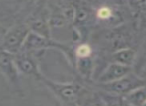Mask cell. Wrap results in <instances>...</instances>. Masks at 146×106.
Wrapping results in <instances>:
<instances>
[{
	"label": "cell",
	"mask_w": 146,
	"mask_h": 106,
	"mask_svg": "<svg viewBox=\"0 0 146 106\" xmlns=\"http://www.w3.org/2000/svg\"><path fill=\"white\" fill-rule=\"evenodd\" d=\"M69 2L74 9L73 29L75 30L77 36L84 42L89 33V28H91L94 21H96L94 9L92 8L91 3L85 0H69Z\"/></svg>",
	"instance_id": "6da1fadb"
},
{
	"label": "cell",
	"mask_w": 146,
	"mask_h": 106,
	"mask_svg": "<svg viewBox=\"0 0 146 106\" xmlns=\"http://www.w3.org/2000/svg\"><path fill=\"white\" fill-rule=\"evenodd\" d=\"M40 81L45 84L47 88L60 100L65 106H71L77 104L79 98L85 91L87 87L75 82H69V83H61V82L53 81L51 79L46 78L44 75L41 78Z\"/></svg>",
	"instance_id": "7a4b0ae2"
},
{
	"label": "cell",
	"mask_w": 146,
	"mask_h": 106,
	"mask_svg": "<svg viewBox=\"0 0 146 106\" xmlns=\"http://www.w3.org/2000/svg\"><path fill=\"white\" fill-rule=\"evenodd\" d=\"M92 88H95L97 91L103 93L111 94V95L124 96L135 88L146 84V80L143 79L141 76L134 74L133 72L128 74L127 76L118 79L116 81L108 82V83H96L94 82Z\"/></svg>",
	"instance_id": "3957f363"
},
{
	"label": "cell",
	"mask_w": 146,
	"mask_h": 106,
	"mask_svg": "<svg viewBox=\"0 0 146 106\" xmlns=\"http://www.w3.org/2000/svg\"><path fill=\"white\" fill-rule=\"evenodd\" d=\"M29 32H30V29L28 28L26 23H19V24L13 25L3 35L0 45L6 51L15 55L21 51Z\"/></svg>",
	"instance_id": "277c9868"
},
{
	"label": "cell",
	"mask_w": 146,
	"mask_h": 106,
	"mask_svg": "<svg viewBox=\"0 0 146 106\" xmlns=\"http://www.w3.org/2000/svg\"><path fill=\"white\" fill-rule=\"evenodd\" d=\"M0 73L18 93H22L20 73L15 63L14 54L5 50L0 45Z\"/></svg>",
	"instance_id": "5b68a950"
},
{
	"label": "cell",
	"mask_w": 146,
	"mask_h": 106,
	"mask_svg": "<svg viewBox=\"0 0 146 106\" xmlns=\"http://www.w3.org/2000/svg\"><path fill=\"white\" fill-rule=\"evenodd\" d=\"M25 23L31 32L47 38H52L49 24V10L45 7L37 8L34 12L29 15Z\"/></svg>",
	"instance_id": "8992f818"
},
{
	"label": "cell",
	"mask_w": 146,
	"mask_h": 106,
	"mask_svg": "<svg viewBox=\"0 0 146 106\" xmlns=\"http://www.w3.org/2000/svg\"><path fill=\"white\" fill-rule=\"evenodd\" d=\"M14 58L19 73L41 80L43 74L39 69L38 62L33 53L20 51L17 54H15Z\"/></svg>",
	"instance_id": "52a82bcc"
},
{
	"label": "cell",
	"mask_w": 146,
	"mask_h": 106,
	"mask_svg": "<svg viewBox=\"0 0 146 106\" xmlns=\"http://www.w3.org/2000/svg\"><path fill=\"white\" fill-rule=\"evenodd\" d=\"M132 73V67L122 65L115 62H110L105 69L94 79L96 83H108V82L116 81L118 79L127 76L128 74Z\"/></svg>",
	"instance_id": "ba28073f"
},
{
	"label": "cell",
	"mask_w": 146,
	"mask_h": 106,
	"mask_svg": "<svg viewBox=\"0 0 146 106\" xmlns=\"http://www.w3.org/2000/svg\"><path fill=\"white\" fill-rule=\"evenodd\" d=\"M136 52L130 47H122L115 50L111 55V62L132 67L135 62Z\"/></svg>",
	"instance_id": "9c48e42d"
},
{
	"label": "cell",
	"mask_w": 146,
	"mask_h": 106,
	"mask_svg": "<svg viewBox=\"0 0 146 106\" xmlns=\"http://www.w3.org/2000/svg\"><path fill=\"white\" fill-rule=\"evenodd\" d=\"M78 106H106L105 101L97 90L86 88L77 102Z\"/></svg>",
	"instance_id": "30bf717a"
},
{
	"label": "cell",
	"mask_w": 146,
	"mask_h": 106,
	"mask_svg": "<svg viewBox=\"0 0 146 106\" xmlns=\"http://www.w3.org/2000/svg\"><path fill=\"white\" fill-rule=\"evenodd\" d=\"M75 68L82 78L86 80L92 79L94 72V59L93 56L85 58H77L75 60Z\"/></svg>",
	"instance_id": "8fae6325"
},
{
	"label": "cell",
	"mask_w": 146,
	"mask_h": 106,
	"mask_svg": "<svg viewBox=\"0 0 146 106\" xmlns=\"http://www.w3.org/2000/svg\"><path fill=\"white\" fill-rule=\"evenodd\" d=\"M132 106H143L146 103V84L135 88L123 96Z\"/></svg>",
	"instance_id": "7c38bea8"
},
{
	"label": "cell",
	"mask_w": 146,
	"mask_h": 106,
	"mask_svg": "<svg viewBox=\"0 0 146 106\" xmlns=\"http://www.w3.org/2000/svg\"><path fill=\"white\" fill-rule=\"evenodd\" d=\"M101 94L102 98L105 101L106 106H132L125 100L123 96L111 95V94L103 93V92L98 91Z\"/></svg>",
	"instance_id": "4fadbf2b"
},
{
	"label": "cell",
	"mask_w": 146,
	"mask_h": 106,
	"mask_svg": "<svg viewBox=\"0 0 146 106\" xmlns=\"http://www.w3.org/2000/svg\"><path fill=\"white\" fill-rule=\"evenodd\" d=\"M92 48L88 43L81 42L78 44L77 46L74 47V56H75V60L77 58H85L92 56Z\"/></svg>",
	"instance_id": "5bb4252c"
},
{
	"label": "cell",
	"mask_w": 146,
	"mask_h": 106,
	"mask_svg": "<svg viewBox=\"0 0 146 106\" xmlns=\"http://www.w3.org/2000/svg\"><path fill=\"white\" fill-rule=\"evenodd\" d=\"M141 77L143 78V79H145V80H146V67L144 68L143 72H142V75H141Z\"/></svg>",
	"instance_id": "9a60e30c"
},
{
	"label": "cell",
	"mask_w": 146,
	"mask_h": 106,
	"mask_svg": "<svg viewBox=\"0 0 146 106\" xmlns=\"http://www.w3.org/2000/svg\"><path fill=\"white\" fill-rule=\"evenodd\" d=\"M85 1H87V2H89V3H92V2H93V0H85Z\"/></svg>",
	"instance_id": "2e32d148"
},
{
	"label": "cell",
	"mask_w": 146,
	"mask_h": 106,
	"mask_svg": "<svg viewBox=\"0 0 146 106\" xmlns=\"http://www.w3.org/2000/svg\"><path fill=\"white\" fill-rule=\"evenodd\" d=\"M143 106H146V103H145V104H144V105H143Z\"/></svg>",
	"instance_id": "e0dca14e"
},
{
	"label": "cell",
	"mask_w": 146,
	"mask_h": 106,
	"mask_svg": "<svg viewBox=\"0 0 146 106\" xmlns=\"http://www.w3.org/2000/svg\"><path fill=\"white\" fill-rule=\"evenodd\" d=\"M124 1H128V0H124Z\"/></svg>",
	"instance_id": "ac0fdd59"
}]
</instances>
